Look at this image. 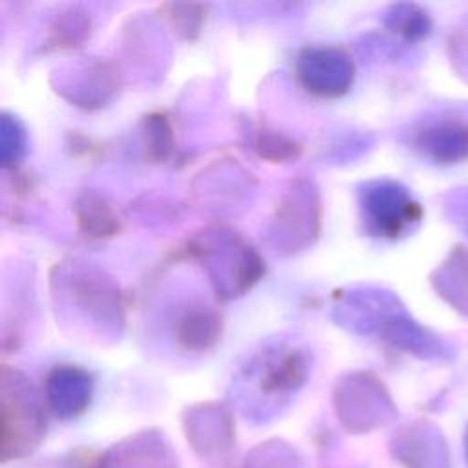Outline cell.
Returning a JSON list of instances; mask_svg holds the SVG:
<instances>
[{
	"label": "cell",
	"mask_w": 468,
	"mask_h": 468,
	"mask_svg": "<svg viewBox=\"0 0 468 468\" xmlns=\"http://www.w3.org/2000/svg\"><path fill=\"white\" fill-rule=\"evenodd\" d=\"M364 207L371 229L386 238H399L417 227L420 205L408 188L393 181H378L366 188Z\"/></svg>",
	"instance_id": "6da1fadb"
},
{
	"label": "cell",
	"mask_w": 468,
	"mask_h": 468,
	"mask_svg": "<svg viewBox=\"0 0 468 468\" xmlns=\"http://www.w3.org/2000/svg\"><path fill=\"white\" fill-rule=\"evenodd\" d=\"M417 152L435 165H457L468 159V121L437 119L422 126L413 139Z\"/></svg>",
	"instance_id": "7a4b0ae2"
},
{
	"label": "cell",
	"mask_w": 468,
	"mask_h": 468,
	"mask_svg": "<svg viewBox=\"0 0 468 468\" xmlns=\"http://www.w3.org/2000/svg\"><path fill=\"white\" fill-rule=\"evenodd\" d=\"M400 459L411 468H448V448L442 435L430 424H420L400 437Z\"/></svg>",
	"instance_id": "3957f363"
},
{
	"label": "cell",
	"mask_w": 468,
	"mask_h": 468,
	"mask_svg": "<svg viewBox=\"0 0 468 468\" xmlns=\"http://www.w3.org/2000/svg\"><path fill=\"white\" fill-rule=\"evenodd\" d=\"M439 294L461 314L468 316V249L455 247L433 274Z\"/></svg>",
	"instance_id": "277c9868"
},
{
	"label": "cell",
	"mask_w": 468,
	"mask_h": 468,
	"mask_svg": "<svg viewBox=\"0 0 468 468\" xmlns=\"http://www.w3.org/2000/svg\"><path fill=\"white\" fill-rule=\"evenodd\" d=\"M388 24L393 31H397L400 37L411 42H419L426 38L433 27V22L428 11L413 4L393 7V11L388 15Z\"/></svg>",
	"instance_id": "5b68a950"
},
{
	"label": "cell",
	"mask_w": 468,
	"mask_h": 468,
	"mask_svg": "<svg viewBox=\"0 0 468 468\" xmlns=\"http://www.w3.org/2000/svg\"><path fill=\"white\" fill-rule=\"evenodd\" d=\"M450 208L453 214V221L468 229V188H459L452 194Z\"/></svg>",
	"instance_id": "8992f818"
}]
</instances>
